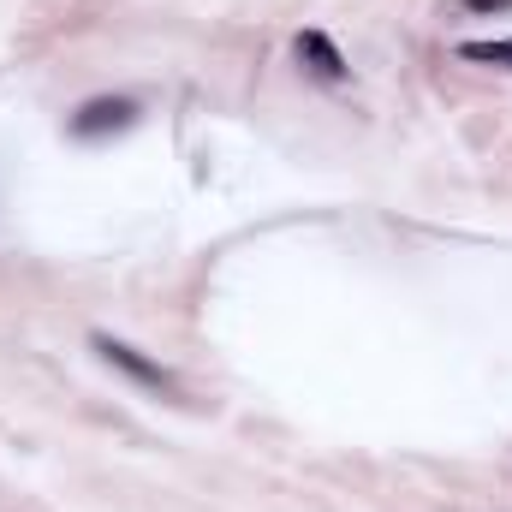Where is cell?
Masks as SVG:
<instances>
[{"label":"cell","instance_id":"obj_1","mask_svg":"<svg viewBox=\"0 0 512 512\" xmlns=\"http://www.w3.org/2000/svg\"><path fill=\"white\" fill-rule=\"evenodd\" d=\"M298 60H304L322 84H346V78H352V66H346V54L334 48L328 30H304V36H298Z\"/></svg>","mask_w":512,"mask_h":512},{"label":"cell","instance_id":"obj_5","mask_svg":"<svg viewBox=\"0 0 512 512\" xmlns=\"http://www.w3.org/2000/svg\"><path fill=\"white\" fill-rule=\"evenodd\" d=\"M471 12H512V0H465Z\"/></svg>","mask_w":512,"mask_h":512},{"label":"cell","instance_id":"obj_3","mask_svg":"<svg viewBox=\"0 0 512 512\" xmlns=\"http://www.w3.org/2000/svg\"><path fill=\"white\" fill-rule=\"evenodd\" d=\"M126 120H131V102H120V96H114V102H90V108L72 120V131H78V137H96V131L126 126Z\"/></svg>","mask_w":512,"mask_h":512},{"label":"cell","instance_id":"obj_2","mask_svg":"<svg viewBox=\"0 0 512 512\" xmlns=\"http://www.w3.org/2000/svg\"><path fill=\"white\" fill-rule=\"evenodd\" d=\"M96 352H102L108 364H120L126 376H137L143 387H161V393H173V387H179L167 370H161V364H149V358H143L137 346H126V340H108V334H96Z\"/></svg>","mask_w":512,"mask_h":512},{"label":"cell","instance_id":"obj_4","mask_svg":"<svg viewBox=\"0 0 512 512\" xmlns=\"http://www.w3.org/2000/svg\"><path fill=\"white\" fill-rule=\"evenodd\" d=\"M459 60H477V66H512V36H501V42H459Z\"/></svg>","mask_w":512,"mask_h":512}]
</instances>
